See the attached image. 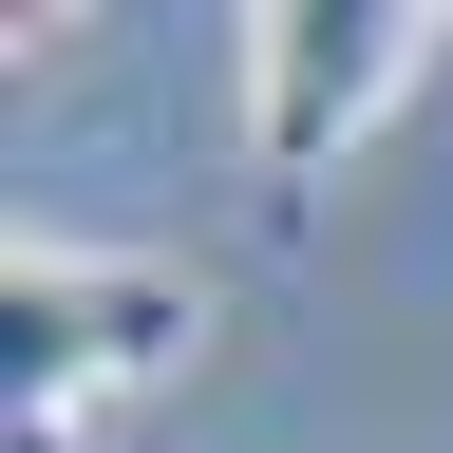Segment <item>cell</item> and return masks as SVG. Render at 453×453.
Instances as JSON below:
<instances>
[{
	"label": "cell",
	"mask_w": 453,
	"mask_h": 453,
	"mask_svg": "<svg viewBox=\"0 0 453 453\" xmlns=\"http://www.w3.org/2000/svg\"><path fill=\"white\" fill-rule=\"evenodd\" d=\"M189 340H208V283H189V265H133V246H19V265H0L19 416H95V396L170 378Z\"/></svg>",
	"instance_id": "1"
},
{
	"label": "cell",
	"mask_w": 453,
	"mask_h": 453,
	"mask_svg": "<svg viewBox=\"0 0 453 453\" xmlns=\"http://www.w3.org/2000/svg\"><path fill=\"white\" fill-rule=\"evenodd\" d=\"M416 0H265L246 19V151H265V189L303 208L340 151L396 113V76H416Z\"/></svg>",
	"instance_id": "2"
}]
</instances>
